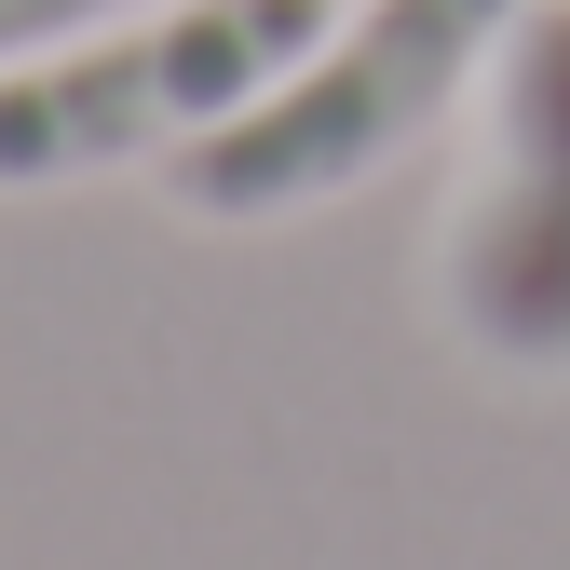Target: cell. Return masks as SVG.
<instances>
[{
    "instance_id": "1",
    "label": "cell",
    "mask_w": 570,
    "mask_h": 570,
    "mask_svg": "<svg viewBox=\"0 0 570 570\" xmlns=\"http://www.w3.org/2000/svg\"><path fill=\"white\" fill-rule=\"evenodd\" d=\"M517 14L530 0H353L272 96H245L218 136H190L164 164V204L204 218V232H258V218L367 190L407 136H435L489 82V55H503Z\"/></svg>"
},
{
    "instance_id": "2",
    "label": "cell",
    "mask_w": 570,
    "mask_h": 570,
    "mask_svg": "<svg viewBox=\"0 0 570 570\" xmlns=\"http://www.w3.org/2000/svg\"><path fill=\"white\" fill-rule=\"evenodd\" d=\"M326 28H340L326 0H164V14H109L28 68H0V204L122 177V164H177L245 96H272Z\"/></svg>"
},
{
    "instance_id": "3",
    "label": "cell",
    "mask_w": 570,
    "mask_h": 570,
    "mask_svg": "<svg viewBox=\"0 0 570 570\" xmlns=\"http://www.w3.org/2000/svg\"><path fill=\"white\" fill-rule=\"evenodd\" d=\"M435 313L489 381H570V0H530L475 82V164L435 232Z\"/></svg>"
},
{
    "instance_id": "4",
    "label": "cell",
    "mask_w": 570,
    "mask_h": 570,
    "mask_svg": "<svg viewBox=\"0 0 570 570\" xmlns=\"http://www.w3.org/2000/svg\"><path fill=\"white\" fill-rule=\"evenodd\" d=\"M109 14H136V0H0V68H28V55H55V41H82V28H109Z\"/></svg>"
}]
</instances>
